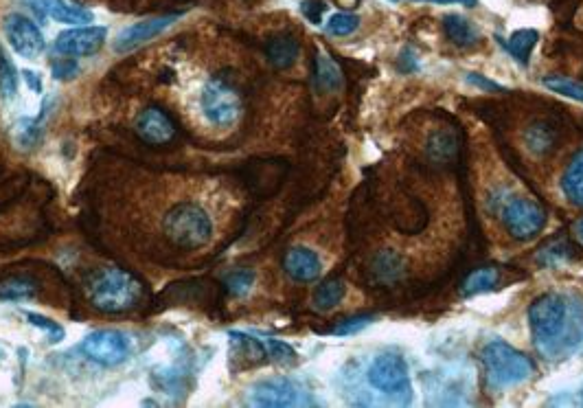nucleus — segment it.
Returning <instances> with one entry per match:
<instances>
[{
  "instance_id": "obj_1",
  "label": "nucleus",
  "mask_w": 583,
  "mask_h": 408,
  "mask_svg": "<svg viewBox=\"0 0 583 408\" xmlns=\"http://www.w3.org/2000/svg\"><path fill=\"white\" fill-rule=\"evenodd\" d=\"M529 325L546 360L564 358L583 343V303L566 294H542L531 303Z\"/></svg>"
},
{
  "instance_id": "obj_2",
  "label": "nucleus",
  "mask_w": 583,
  "mask_h": 408,
  "mask_svg": "<svg viewBox=\"0 0 583 408\" xmlns=\"http://www.w3.org/2000/svg\"><path fill=\"white\" fill-rule=\"evenodd\" d=\"M86 292L88 301L108 314L128 312L143 299L141 281L121 268H101L93 272L86 281Z\"/></svg>"
},
{
  "instance_id": "obj_3",
  "label": "nucleus",
  "mask_w": 583,
  "mask_h": 408,
  "mask_svg": "<svg viewBox=\"0 0 583 408\" xmlns=\"http://www.w3.org/2000/svg\"><path fill=\"white\" fill-rule=\"evenodd\" d=\"M480 358H483L489 384L496 389L516 387L535 373L533 360L505 340H491L480 351Z\"/></svg>"
},
{
  "instance_id": "obj_4",
  "label": "nucleus",
  "mask_w": 583,
  "mask_h": 408,
  "mask_svg": "<svg viewBox=\"0 0 583 408\" xmlns=\"http://www.w3.org/2000/svg\"><path fill=\"white\" fill-rule=\"evenodd\" d=\"M163 233L167 240L187 251L207 246L213 237V222L209 213L196 202H180L169 209L163 220Z\"/></svg>"
},
{
  "instance_id": "obj_5",
  "label": "nucleus",
  "mask_w": 583,
  "mask_h": 408,
  "mask_svg": "<svg viewBox=\"0 0 583 408\" xmlns=\"http://www.w3.org/2000/svg\"><path fill=\"white\" fill-rule=\"evenodd\" d=\"M367 380L375 391L393 395V398L410 400V393H413V387H410L408 362L399 354H391V351L373 358L367 371Z\"/></svg>"
},
{
  "instance_id": "obj_6",
  "label": "nucleus",
  "mask_w": 583,
  "mask_h": 408,
  "mask_svg": "<svg viewBox=\"0 0 583 408\" xmlns=\"http://www.w3.org/2000/svg\"><path fill=\"white\" fill-rule=\"evenodd\" d=\"M200 108L213 126L228 128L242 117V99L237 90L222 79H211L200 95Z\"/></svg>"
},
{
  "instance_id": "obj_7",
  "label": "nucleus",
  "mask_w": 583,
  "mask_h": 408,
  "mask_svg": "<svg viewBox=\"0 0 583 408\" xmlns=\"http://www.w3.org/2000/svg\"><path fill=\"white\" fill-rule=\"evenodd\" d=\"M500 220L513 240L527 242L531 237L542 233L546 226V211L529 198H511L502 207Z\"/></svg>"
},
{
  "instance_id": "obj_8",
  "label": "nucleus",
  "mask_w": 583,
  "mask_h": 408,
  "mask_svg": "<svg viewBox=\"0 0 583 408\" xmlns=\"http://www.w3.org/2000/svg\"><path fill=\"white\" fill-rule=\"evenodd\" d=\"M250 402L266 408H285V406H314L316 400L307 393L299 382L290 378H270L257 382L250 389Z\"/></svg>"
},
{
  "instance_id": "obj_9",
  "label": "nucleus",
  "mask_w": 583,
  "mask_h": 408,
  "mask_svg": "<svg viewBox=\"0 0 583 408\" xmlns=\"http://www.w3.org/2000/svg\"><path fill=\"white\" fill-rule=\"evenodd\" d=\"M82 351L95 365L114 367L130 356V338L119 330H97L82 340Z\"/></svg>"
},
{
  "instance_id": "obj_10",
  "label": "nucleus",
  "mask_w": 583,
  "mask_h": 408,
  "mask_svg": "<svg viewBox=\"0 0 583 408\" xmlns=\"http://www.w3.org/2000/svg\"><path fill=\"white\" fill-rule=\"evenodd\" d=\"M5 36L14 49L22 58H38L44 51V36L38 29V25L33 20L22 14H11L5 18Z\"/></svg>"
},
{
  "instance_id": "obj_11",
  "label": "nucleus",
  "mask_w": 583,
  "mask_h": 408,
  "mask_svg": "<svg viewBox=\"0 0 583 408\" xmlns=\"http://www.w3.org/2000/svg\"><path fill=\"white\" fill-rule=\"evenodd\" d=\"M108 31L104 27H77L66 29L55 38V49L73 58H88L104 47Z\"/></svg>"
},
{
  "instance_id": "obj_12",
  "label": "nucleus",
  "mask_w": 583,
  "mask_h": 408,
  "mask_svg": "<svg viewBox=\"0 0 583 408\" xmlns=\"http://www.w3.org/2000/svg\"><path fill=\"white\" fill-rule=\"evenodd\" d=\"M178 18H180V14H169V16L143 20V22H136V25L125 27L117 36V44H114V51L128 53V51H132L136 47H141V44L150 42V40L158 38L163 31H167Z\"/></svg>"
},
{
  "instance_id": "obj_13",
  "label": "nucleus",
  "mask_w": 583,
  "mask_h": 408,
  "mask_svg": "<svg viewBox=\"0 0 583 408\" xmlns=\"http://www.w3.org/2000/svg\"><path fill=\"white\" fill-rule=\"evenodd\" d=\"M136 134L150 145H165L174 141L176 126L160 108H145L136 119Z\"/></svg>"
},
{
  "instance_id": "obj_14",
  "label": "nucleus",
  "mask_w": 583,
  "mask_h": 408,
  "mask_svg": "<svg viewBox=\"0 0 583 408\" xmlns=\"http://www.w3.org/2000/svg\"><path fill=\"white\" fill-rule=\"evenodd\" d=\"M283 268L288 272V277L299 283H310L320 277V270H323V264H320V257L312 251V248L305 246H294L285 253L283 259Z\"/></svg>"
},
{
  "instance_id": "obj_15",
  "label": "nucleus",
  "mask_w": 583,
  "mask_h": 408,
  "mask_svg": "<svg viewBox=\"0 0 583 408\" xmlns=\"http://www.w3.org/2000/svg\"><path fill=\"white\" fill-rule=\"evenodd\" d=\"M266 58L277 71H285L299 58V42H296L294 36H288V33H279V36L268 40Z\"/></svg>"
},
{
  "instance_id": "obj_16",
  "label": "nucleus",
  "mask_w": 583,
  "mask_h": 408,
  "mask_svg": "<svg viewBox=\"0 0 583 408\" xmlns=\"http://www.w3.org/2000/svg\"><path fill=\"white\" fill-rule=\"evenodd\" d=\"M42 7L47 14L64 25H90L95 20L93 11L79 7L71 0H42Z\"/></svg>"
},
{
  "instance_id": "obj_17",
  "label": "nucleus",
  "mask_w": 583,
  "mask_h": 408,
  "mask_svg": "<svg viewBox=\"0 0 583 408\" xmlns=\"http://www.w3.org/2000/svg\"><path fill=\"white\" fill-rule=\"evenodd\" d=\"M537 38H540V33L535 29H520L516 33H511L509 38H498V42L520 66H529Z\"/></svg>"
},
{
  "instance_id": "obj_18",
  "label": "nucleus",
  "mask_w": 583,
  "mask_h": 408,
  "mask_svg": "<svg viewBox=\"0 0 583 408\" xmlns=\"http://www.w3.org/2000/svg\"><path fill=\"white\" fill-rule=\"evenodd\" d=\"M443 31H445V36H448V40L461 49H470L480 40L478 29L470 20L459 14H448L443 18Z\"/></svg>"
},
{
  "instance_id": "obj_19",
  "label": "nucleus",
  "mask_w": 583,
  "mask_h": 408,
  "mask_svg": "<svg viewBox=\"0 0 583 408\" xmlns=\"http://www.w3.org/2000/svg\"><path fill=\"white\" fill-rule=\"evenodd\" d=\"M314 77H316L318 90H323V93H334V90L342 88V82H345V79H342L340 66L323 51L316 53Z\"/></svg>"
},
{
  "instance_id": "obj_20",
  "label": "nucleus",
  "mask_w": 583,
  "mask_h": 408,
  "mask_svg": "<svg viewBox=\"0 0 583 408\" xmlns=\"http://www.w3.org/2000/svg\"><path fill=\"white\" fill-rule=\"evenodd\" d=\"M557 143V132L548 126L544 121H535L529 126V130L524 132V145L529 147V152L544 156L555 147Z\"/></svg>"
},
{
  "instance_id": "obj_21",
  "label": "nucleus",
  "mask_w": 583,
  "mask_h": 408,
  "mask_svg": "<svg viewBox=\"0 0 583 408\" xmlns=\"http://www.w3.org/2000/svg\"><path fill=\"white\" fill-rule=\"evenodd\" d=\"M562 189L570 202L583 207V150H579L573 161H570L562 178Z\"/></svg>"
},
{
  "instance_id": "obj_22",
  "label": "nucleus",
  "mask_w": 583,
  "mask_h": 408,
  "mask_svg": "<svg viewBox=\"0 0 583 408\" xmlns=\"http://www.w3.org/2000/svg\"><path fill=\"white\" fill-rule=\"evenodd\" d=\"M498 283H500V270L498 268H494V266L478 268L463 281L461 294L463 297H474V294H483V292L494 290Z\"/></svg>"
},
{
  "instance_id": "obj_23",
  "label": "nucleus",
  "mask_w": 583,
  "mask_h": 408,
  "mask_svg": "<svg viewBox=\"0 0 583 408\" xmlns=\"http://www.w3.org/2000/svg\"><path fill=\"white\" fill-rule=\"evenodd\" d=\"M345 283H342V279H327L320 283V286L314 290V308L318 312H329V310H334L336 305L342 301V297H345Z\"/></svg>"
},
{
  "instance_id": "obj_24",
  "label": "nucleus",
  "mask_w": 583,
  "mask_h": 408,
  "mask_svg": "<svg viewBox=\"0 0 583 408\" xmlns=\"http://www.w3.org/2000/svg\"><path fill=\"white\" fill-rule=\"evenodd\" d=\"M373 272L375 277L384 281V283H393L399 277L404 275V262L402 257L391 253V251H382L373 259Z\"/></svg>"
},
{
  "instance_id": "obj_25",
  "label": "nucleus",
  "mask_w": 583,
  "mask_h": 408,
  "mask_svg": "<svg viewBox=\"0 0 583 408\" xmlns=\"http://www.w3.org/2000/svg\"><path fill=\"white\" fill-rule=\"evenodd\" d=\"M542 86L555 95H562L566 99H573L583 104V84L577 82V79H570L564 75H546L542 77Z\"/></svg>"
},
{
  "instance_id": "obj_26",
  "label": "nucleus",
  "mask_w": 583,
  "mask_h": 408,
  "mask_svg": "<svg viewBox=\"0 0 583 408\" xmlns=\"http://www.w3.org/2000/svg\"><path fill=\"white\" fill-rule=\"evenodd\" d=\"M36 283L27 277H11L0 283V299L3 301H25L36 294Z\"/></svg>"
},
{
  "instance_id": "obj_27",
  "label": "nucleus",
  "mask_w": 583,
  "mask_h": 408,
  "mask_svg": "<svg viewBox=\"0 0 583 408\" xmlns=\"http://www.w3.org/2000/svg\"><path fill=\"white\" fill-rule=\"evenodd\" d=\"M570 253H573V246L562 240H555L551 244H546L540 253H537V264L544 268H551L555 264H564L570 259Z\"/></svg>"
},
{
  "instance_id": "obj_28",
  "label": "nucleus",
  "mask_w": 583,
  "mask_h": 408,
  "mask_svg": "<svg viewBox=\"0 0 583 408\" xmlns=\"http://www.w3.org/2000/svg\"><path fill=\"white\" fill-rule=\"evenodd\" d=\"M255 283V272L248 270V268H239V270H231L228 275L224 277V288L226 292L235 294V297H244V294L253 288Z\"/></svg>"
},
{
  "instance_id": "obj_29",
  "label": "nucleus",
  "mask_w": 583,
  "mask_h": 408,
  "mask_svg": "<svg viewBox=\"0 0 583 408\" xmlns=\"http://www.w3.org/2000/svg\"><path fill=\"white\" fill-rule=\"evenodd\" d=\"M360 27V16L356 14H334L329 20H327V33L329 36H336V38H345V36H351V33H356Z\"/></svg>"
},
{
  "instance_id": "obj_30",
  "label": "nucleus",
  "mask_w": 583,
  "mask_h": 408,
  "mask_svg": "<svg viewBox=\"0 0 583 408\" xmlns=\"http://www.w3.org/2000/svg\"><path fill=\"white\" fill-rule=\"evenodd\" d=\"M0 93H3L5 99H14L18 93L16 66L11 64L3 49H0Z\"/></svg>"
},
{
  "instance_id": "obj_31",
  "label": "nucleus",
  "mask_w": 583,
  "mask_h": 408,
  "mask_svg": "<svg viewBox=\"0 0 583 408\" xmlns=\"http://www.w3.org/2000/svg\"><path fill=\"white\" fill-rule=\"evenodd\" d=\"M261 343H264L266 356L272 358L274 362H281V365H292V362L296 360V351L288 343H283V340L261 338Z\"/></svg>"
},
{
  "instance_id": "obj_32",
  "label": "nucleus",
  "mask_w": 583,
  "mask_h": 408,
  "mask_svg": "<svg viewBox=\"0 0 583 408\" xmlns=\"http://www.w3.org/2000/svg\"><path fill=\"white\" fill-rule=\"evenodd\" d=\"M25 316H27V321L33 327H38V330L44 332V336H47L49 343H60V340H64V327L60 323H55V321L47 319V316L33 314V312H27Z\"/></svg>"
},
{
  "instance_id": "obj_33",
  "label": "nucleus",
  "mask_w": 583,
  "mask_h": 408,
  "mask_svg": "<svg viewBox=\"0 0 583 408\" xmlns=\"http://www.w3.org/2000/svg\"><path fill=\"white\" fill-rule=\"evenodd\" d=\"M375 321L373 314H358V316H351V319L340 321L331 334L336 336H351V334H358L362 330H367V327Z\"/></svg>"
},
{
  "instance_id": "obj_34",
  "label": "nucleus",
  "mask_w": 583,
  "mask_h": 408,
  "mask_svg": "<svg viewBox=\"0 0 583 408\" xmlns=\"http://www.w3.org/2000/svg\"><path fill=\"white\" fill-rule=\"evenodd\" d=\"M454 139L448 132H439L434 134L430 143H428V152L432 158H439V161H445V158H450L454 154Z\"/></svg>"
},
{
  "instance_id": "obj_35",
  "label": "nucleus",
  "mask_w": 583,
  "mask_h": 408,
  "mask_svg": "<svg viewBox=\"0 0 583 408\" xmlns=\"http://www.w3.org/2000/svg\"><path fill=\"white\" fill-rule=\"evenodd\" d=\"M465 79H467V84H472L478 90H485V93H505L507 90L505 86H500L498 82H491L489 77L480 75V73H467Z\"/></svg>"
},
{
  "instance_id": "obj_36",
  "label": "nucleus",
  "mask_w": 583,
  "mask_h": 408,
  "mask_svg": "<svg viewBox=\"0 0 583 408\" xmlns=\"http://www.w3.org/2000/svg\"><path fill=\"white\" fill-rule=\"evenodd\" d=\"M327 11V5L320 0H305L301 3V14L312 22V25H320L323 22V14Z\"/></svg>"
},
{
  "instance_id": "obj_37",
  "label": "nucleus",
  "mask_w": 583,
  "mask_h": 408,
  "mask_svg": "<svg viewBox=\"0 0 583 408\" xmlns=\"http://www.w3.org/2000/svg\"><path fill=\"white\" fill-rule=\"evenodd\" d=\"M18 141L25 145V147H31L33 143H36V136H38V126H36V121L33 119H22L18 123Z\"/></svg>"
},
{
  "instance_id": "obj_38",
  "label": "nucleus",
  "mask_w": 583,
  "mask_h": 408,
  "mask_svg": "<svg viewBox=\"0 0 583 408\" xmlns=\"http://www.w3.org/2000/svg\"><path fill=\"white\" fill-rule=\"evenodd\" d=\"M51 71H53V77L57 79H68L77 73V64L73 60H53Z\"/></svg>"
},
{
  "instance_id": "obj_39",
  "label": "nucleus",
  "mask_w": 583,
  "mask_h": 408,
  "mask_svg": "<svg viewBox=\"0 0 583 408\" xmlns=\"http://www.w3.org/2000/svg\"><path fill=\"white\" fill-rule=\"evenodd\" d=\"M415 3H434V5H463L474 7L476 0H415Z\"/></svg>"
},
{
  "instance_id": "obj_40",
  "label": "nucleus",
  "mask_w": 583,
  "mask_h": 408,
  "mask_svg": "<svg viewBox=\"0 0 583 408\" xmlns=\"http://www.w3.org/2000/svg\"><path fill=\"white\" fill-rule=\"evenodd\" d=\"M22 75H25L29 88H33V90H36V93H40V90H42L40 75H38V73H31V71H22Z\"/></svg>"
},
{
  "instance_id": "obj_41",
  "label": "nucleus",
  "mask_w": 583,
  "mask_h": 408,
  "mask_svg": "<svg viewBox=\"0 0 583 408\" xmlns=\"http://www.w3.org/2000/svg\"><path fill=\"white\" fill-rule=\"evenodd\" d=\"M577 237H579V242H583V220L577 224Z\"/></svg>"
}]
</instances>
